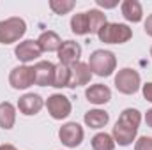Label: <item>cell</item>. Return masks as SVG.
<instances>
[{
    "mask_svg": "<svg viewBox=\"0 0 152 150\" xmlns=\"http://www.w3.org/2000/svg\"><path fill=\"white\" fill-rule=\"evenodd\" d=\"M140 122H142V115L138 110L134 108H127L120 113L117 124L113 127V140L115 143H118L120 147H127L134 141L136 138V133H138V127H140Z\"/></svg>",
    "mask_w": 152,
    "mask_h": 150,
    "instance_id": "1",
    "label": "cell"
},
{
    "mask_svg": "<svg viewBox=\"0 0 152 150\" xmlns=\"http://www.w3.org/2000/svg\"><path fill=\"white\" fill-rule=\"evenodd\" d=\"M88 67L92 74L106 78V76L113 74L115 67H117V58L108 50H96L88 58Z\"/></svg>",
    "mask_w": 152,
    "mask_h": 150,
    "instance_id": "2",
    "label": "cell"
},
{
    "mask_svg": "<svg viewBox=\"0 0 152 150\" xmlns=\"http://www.w3.org/2000/svg\"><path fill=\"white\" fill-rule=\"evenodd\" d=\"M27 32V23L25 20L12 16L7 20L0 21V44H12L18 42Z\"/></svg>",
    "mask_w": 152,
    "mask_h": 150,
    "instance_id": "3",
    "label": "cell"
},
{
    "mask_svg": "<svg viewBox=\"0 0 152 150\" xmlns=\"http://www.w3.org/2000/svg\"><path fill=\"white\" fill-rule=\"evenodd\" d=\"M97 37L106 44H124L133 37V30L124 23H106L99 30Z\"/></svg>",
    "mask_w": 152,
    "mask_h": 150,
    "instance_id": "4",
    "label": "cell"
},
{
    "mask_svg": "<svg viewBox=\"0 0 152 150\" xmlns=\"http://www.w3.org/2000/svg\"><path fill=\"white\" fill-rule=\"evenodd\" d=\"M140 85H142V78L138 74V71H134L131 67L120 69L115 76V87L120 94H126V95L136 94L140 90Z\"/></svg>",
    "mask_w": 152,
    "mask_h": 150,
    "instance_id": "5",
    "label": "cell"
},
{
    "mask_svg": "<svg viewBox=\"0 0 152 150\" xmlns=\"http://www.w3.org/2000/svg\"><path fill=\"white\" fill-rule=\"evenodd\" d=\"M46 110L51 115V118L62 120V118H67V117L71 115L73 106H71V101H69L66 95H62V94H53V95H50V97L46 99Z\"/></svg>",
    "mask_w": 152,
    "mask_h": 150,
    "instance_id": "6",
    "label": "cell"
},
{
    "mask_svg": "<svg viewBox=\"0 0 152 150\" xmlns=\"http://www.w3.org/2000/svg\"><path fill=\"white\" fill-rule=\"evenodd\" d=\"M83 134H85V133H83V127H81L80 124H76V122H67V124H64V125L60 127V131H58L60 141H62L66 147H69V149H76V147L81 145Z\"/></svg>",
    "mask_w": 152,
    "mask_h": 150,
    "instance_id": "7",
    "label": "cell"
},
{
    "mask_svg": "<svg viewBox=\"0 0 152 150\" xmlns=\"http://www.w3.org/2000/svg\"><path fill=\"white\" fill-rule=\"evenodd\" d=\"M9 85L16 90H25L34 85V67L18 66L9 74Z\"/></svg>",
    "mask_w": 152,
    "mask_h": 150,
    "instance_id": "8",
    "label": "cell"
},
{
    "mask_svg": "<svg viewBox=\"0 0 152 150\" xmlns=\"http://www.w3.org/2000/svg\"><path fill=\"white\" fill-rule=\"evenodd\" d=\"M41 48H39L37 41H34V39H27V41H23V42H20L16 48H14V55H16V58L20 60V62H23V64H28V62H34L36 58L41 57Z\"/></svg>",
    "mask_w": 152,
    "mask_h": 150,
    "instance_id": "9",
    "label": "cell"
},
{
    "mask_svg": "<svg viewBox=\"0 0 152 150\" xmlns=\"http://www.w3.org/2000/svg\"><path fill=\"white\" fill-rule=\"evenodd\" d=\"M58 60L60 64L64 66H75L80 62V57H81V46L75 42V41H64L62 46L58 48Z\"/></svg>",
    "mask_w": 152,
    "mask_h": 150,
    "instance_id": "10",
    "label": "cell"
},
{
    "mask_svg": "<svg viewBox=\"0 0 152 150\" xmlns=\"http://www.w3.org/2000/svg\"><path fill=\"white\" fill-rule=\"evenodd\" d=\"M53 73L55 64L48 60H41L34 66V85L39 87H51L53 85Z\"/></svg>",
    "mask_w": 152,
    "mask_h": 150,
    "instance_id": "11",
    "label": "cell"
},
{
    "mask_svg": "<svg viewBox=\"0 0 152 150\" xmlns=\"http://www.w3.org/2000/svg\"><path fill=\"white\" fill-rule=\"evenodd\" d=\"M42 106H44V101L39 94H25L18 99V110L27 117L37 115L42 110Z\"/></svg>",
    "mask_w": 152,
    "mask_h": 150,
    "instance_id": "12",
    "label": "cell"
},
{
    "mask_svg": "<svg viewBox=\"0 0 152 150\" xmlns=\"http://www.w3.org/2000/svg\"><path fill=\"white\" fill-rule=\"evenodd\" d=\"M85 97H87L88 103L101 106V104H106L112 99V90L103 83H96V85H90L85 90Z\"/></svg>",
    "mask_w": 152,
    "mask_h": 150,
    "instance_id": "13",
    "label": "cell"
},
{
    "mask_svg": "<svg viewBox=\"0 0 152 150\" xmlns=\"http://www.w3.org/2000/svg\"><path fill=\"white\" fill-rule=\"evenodd\" d=\"M92 78V71L88 67V64L78 62L75 66H71V79H69V88H76V87H83L87 83H90Z\"/></svg>",
    "mask_w": 152,
    "mask_h": 150,
    "instance_id": "14",
    "label": "cell"
},
{
    "mask_svg": "<svg viewBox=\"0 0 152 150\" xmlns=\"http://www.w3.org/2000/svg\"><path fill=\"white\" fill-rule=\"evenodd\" d=\"M120 11H122V16L131 23H138L143 18V9L138 0H124L120 5Z\"/></svg>",
    "mask_w": 152,
    "mask_h": 150,
    "instance_id": "15",
    "label": "cell"
},
{
    "mask_svg": "<svg viewBox=\"0 0 152 150\" xmlns=\"http://www.w3.org/2000/svg\"><path fill=\"white\" fill-rule=\"evenodd\" d=\"M37 44H39V48H41V51L51 53V51H58V48L62 46V39L58 37L57 32L46 30V32H42V34L39 36Z\"/></svg>",
    "mask_w": 152,
    "mask_h": 150,
    "instance_id": "16",
    "label": "cell"
},
{
    "mask_svg": "<svg viewBox=\"0 0 152 150\" xmlns=\"http://www.w3.org/2000/svg\"><path fill=\"white\" fill-rule=\"evenodd\" d=\"M83 120H85V124H87L90 129H103V127L108 124L110 115L106 111H103V110H90V111L85 113Z\"/></svg>",
    "mask_w": 152,
    "mask_h": 150,
    "instance_id": "17",
    "label": "cell"
},
{
    "mask_svg": "<svg viewBox=\"0 0 152 150\" xmlns=\"http://www.w3.org/2000/svg\"><path fill=\"white\" fill-rule=\"evenodd\" d=\"M87 20H88V34H99V30L108 23L106 21V14L101 12L99 9L87 11Z\"/></svg>",
    "mask_w": 152,
    "mask_h": 150,
    "instance_id": "18",
    "label": "cell"
},
{
    "mask_svg": "<svg viewBox=\"0 0 152 150\" xmlns=\"http://www.w3.org/2000/svg\"><path fill=\"white\" fill-rule=\"evenodd\" d=\"M16 122V110L11 103H0V127L2 129H12Z\"/></svg>",
    "mask_w": 152,
    "mask_h": 150,
    "instance_id": "19",
    "label": "cell"
},
{
    "mask_svg": "<svg viewBox=\"0 0 152 150\" xmlns=\"http://www.w3.org/2000/svg\"><path fill=\"white\" fill-rule=\"evenodd\" d=\"M69 79H71V67L64 66V64H57L55 73H53V85L51 87H55V88L69 87Z\"/></svg>",
    "mask_w": 152,
    "mask_h": 150,
    "instance_id": "20",
    "label": "cell"
},
{
    "mask_svg": "<svg viewBox=\"0 0 152 150\" xmlns=\"http://www.w3.org/2000/svg\"><path fill=\"white\" fill-rule=\"evenodd\" d=\"M71 30H73V34H76V36H87V34H88L87 12L73 14V18H71Z\"/></svg>",
    "mask_w": 152,
    "mask_h": 150,
    "instance_id": "21",
    "label": "cell"
},
{
    "mask_svg": "<svg viewBox=\"0 0 152 150\" xmlns=\"http://www.w3.org/2000/svg\"><path fill=\"white\" fill-rule=\"evenodd\" d=\"M92 149L94 150H113L115 149V140L113 136L106 134V133H97L92 138Z\"/></svg>",
    "mask_w": 152,
    "mask_h": 150,
    "instance_id": "22",
    "label": "cell"
},
{
    "mask_svg": "<svg viewBox=\"0 0 152 150\" xmlns=\"http://www.w3.org/2000/svg\"><path fill=\"white\" fill-rule=\"evenodd\" d=\"M76 5L75 0H51L50 2V9L55 14H67L69 11H73Z\"/></svg>",
    "mask_w": 152,
    "mask_h": 150,
    "instance_id": "23",
    "label": "cell"
},
{
    "mask_svg": "<svg viewBox=\"0 0 152 150\" xmlns=\"http://www.w3.org/2000/svg\"><path fill=\"white\" fill-rule=\"evenodd\" d=\"M134 150H152V138L151 136H142V138L136 141Z\"/></svg>",
    "mask_w": 152,
    "mask_h": 150,
    "instance_id": "24",
    "label": "cell"
},
{
    "mask_svg": "<svg viewBox=\"0 0 152 150\" xmlns=\"http://www.w3.org/2000/svg\"><path fill=\"white\" fill-rule=\"evenodd\" d=\"M142 92H143V97H145L149 103H152V81L151 83H145V85L142 87Z\"/></svg>",
    "mask_w": 152,
    "mask_h": 150,
    "instance_id": "25",
    "label": "cell"
},
{
    "mask_svg": "<svg viewBox=\"0 0 152 150\" xmlns=\"http://www.w3.org/2000/svg\"><path fill=\"white\" fill-rule=\"evenodd\" d=\"M96 4H97L99 7H104V9H113L118 2H117V0H113V2H108V0H96Z\"/></svg>",
    "mask_w": 152,
    "mask_h": 150,
    "instance_id": "26",
    "label": "cell"
},
{
    "mask_svg": "<svg viewBox=\"0 0 152 150\" xmlns=\"http://www.w3.org/2000/svg\"><path fill=\"white\" fill-rule=\"evenodd\" d=\"M143 28H145V34L152 37V14H149V16H147V20H145V25H143Z\"/></svg>",
    "mask_w": 152,
    "mask_h": 150,
    "instance_id": "27",
    "label": "cell"
},
{
    "mask_svg": "<svg viewBox=\"0 0 152 150\" xmlns=\"http://www.w3.org/2000/svg\"><path fill=\"white\" fill-rule=\"evenodd\" d=\"M145 122H147L149 127H152V108L147 110V113H145Z\"/></svg>",
    "mask_w": 152,
    "mask_h": 150,
    "instance_id": "28",
    "label": "cell"
},
{
    "mask_svg": "<svg viewBox=\"0 0 152 150\" xmlns=\"http://www.w3.org/2000/svg\"><path fill=\"white\" fill-rule=\"evenodd\" d=\"M0 150H18L14 145H9V143H5V145H0Z\"/></svg>",
    "mask_w": 152,
    "mask_h": 150,
    "instance_id": "29",
    "label": "cell"
},
{
    "mask_svg": "<svg viewBox=\"0 0 152 150\" xmlns=\"http://www.w3.org/2000/svg\"><path fill=\"white\" fill-rule=\"evenodd\" d=\"M151 57H152V48H151Z\"/></svg>",
    "mask_w": 152,
    "mask_h": 150,
    "instance_id": "30",
    "label": "cell"
}]
</instances>
